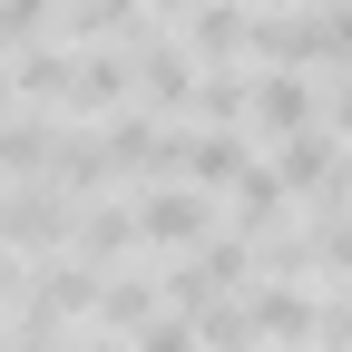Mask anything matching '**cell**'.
I'll return each instance as SVG.
<instances>
[{
    "label": "cell",
    "mask_w": 352,
    "mask_h": 352,
    "mask_svg": "<svg viewBox=\"0 0 352 352\" xmlns=\"http://www.w3.org/2000/svg\"><path fill=\"white\" fill-rule=\"evenodd\" d=\"M138 235H147L157 254H206V245H215V206H206V186H186V176L138 186Z\"/></svg>",
    "instance_id": "obj_1"
},
{
    "label": "cell",
    "mask_w": 352,
    "mask_h": 352,
    "mask_svg": "<svg viewBox=\"0 0 352 352\" xmlns=\"http://www.w3.org/2000/svg\"><path fill=\"white\" fill-rule=\"evenodd\" d=\"M254 127H264L274 147L314 138V127H323V98H314V78H303V69H264V78H254Z\"/></svg>",
    "instance_id": "obj_2"
},
{
    "label": "cell",
    "mask_w": 352,
    "mask_h": 352,
    "mask_svg": "<svg viewBox=\"0 0 352 352\" xmlns=\"http://www.w3.org/2000/svg\"><path fill=\"white\" fill-rule=\"evenodd\" d=\"M264 157L235 138V127H206V138H186V186H245Z\"/></svg>",
    "instance_id": "obj_3"
},
{
    "label": "cell",
    "mask_w": 352,
    "mask_h": 352,
    "mask_svg": "<svg viewBox=\"0 0 352 352\" xmlns=\"http://www.w3.org/2000/svg\"><path fill=\"white\" fill-rule=\"evenodd\" d=\"M245 323L274 333V342H314V333H323V314H314L294 284H254V294H245Z\"/></svg>",
    "instance_id": "obj_4"
},
{
    "label": "cell",
    "mask_w": 352,
    "mask_h": 352,
    "mask_svg": "<svg viewBox=\"0 0 352 352\" xmlns=\"http://www.w3.org/2000/svg\"><path fill=\"white\" fill-rule=\"evenodd\" d=\"M138 352H206V333H196V314H157L138 333Z\"/></svg>",
    "instance_id": "obj_5"
},
{
    "label": "cell",
    "mask_w": 352,
    "mask_h": 352,
    "mask_svg": "<svg viewBox=\"0 0 352 352\" xmlns=\"http://www.w3.org/2000/svg\"><path fill=\"white\" fill-rule=\"evenodd\" d=\"M0 352H78V342H50V333H39V323H30L20 342H0Z\"/></svg>",
    "instance_id": "obj_6"
},
{
    "label": "cell",
    "mask_w": 352,
    "mask_h": 352,
    "mask_svg": "<svg viewBox=\"0 0 352 352\" xmlns=\"http://www.w3.org/2000/svg\"><path fill=\"white\" fill-rule=\"evenodd\" d=\"M10 294H20V264H10V254H0V303H10Z\"/></svg>",
    "instance_id": "obj_7"
},
{
    "label": "cell",
    "mask_w": 352,
    "mask_h": 352,
    "mask_svg": "<svg viewBox=\"0 0 352 352\" xmlns=\"http://www.w3.org/2000/svg\"><path fill=\"white\" fill-rule=\"evenodd\" d=\"M78 352H127V342H118V333H88V342H78Z\"/></svg>",
    "instance_id": "obj_8"
},
{
    "label": "cell",
    "mask_w": 352,
    "mask_h": 352,
    "mask_svg": "<svg viewBox=\"0 0 352 352\" xmlns=\"http://www.w3.org/2000/svg\"><path fill=\"white\" fill-rule=\"evenodd\" d=\"M10 98H20V78H10V59H0V108H10Z\"/></svg>",
    "instance_id": "obj_9"
}]
</instances>
